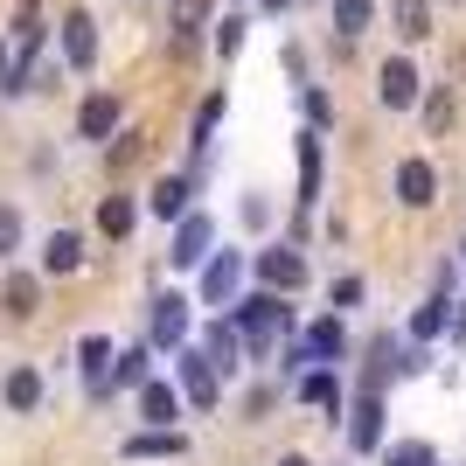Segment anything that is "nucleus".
Instances as JSON below:
<instances>
[{
    "instance_id": "5701e85b",
    "label": "nucleus",
    "mask_w": 466,
    "mask_h": 466,
    "mask_svg": "<svg viewBox=\"0 0 466 466\" xmlns=\"http://www.w3.org/2000/svg\"><path fill=\"white\" fill-rule=\"evenodd\" d=\"M84 265V237L77 230H49V244H42V279H70Z\"/></svg>"
},
{
    "instance_id": "f8f14e48",
    "label": "nucleus",
    "mask_w": 466,
    "mask_h": 466,
    "mask_svg": "<svg viewBox=\"0 0 466 466\" xmlns=\"http://www.w3.org/2000/svg\"><path fill=\"white\" fill-rule=\"evenodd\" d=\"M112 334H84L77 341V370H84V390H91V404H112Z\"/></svg>"
},
{
    "instance_id": "b1692460",
    "label": "nucleus",
    "mask_w": 466,
    "mask_h": 466,
    "mask_svg": "<svg viewBox=\"0 0 466 466\" xmlns=\"http://www.w3.org/2000/svg\"><path fill=\"white\" fill-rule=\"evenodd\" d=\"M223 112H230V97H223V91H209L202 105H195V118H188V154H209V147H216V126H223Z\"/></svg>"
},
{
    "instance_id": "f257e3e1",
    "label": "nucleus",
    "mask_w": 466,
    "mask_h": 466,
    "mask_svg": "<svg viewBox=\"0 0 466 466\" xmlns=\"http://www.w3.org/2000/svg\"><path fill=\"white\" fill-rule=\"evenodd\" d=\"M230 328H237V341H244V362H272V349L292 334V307H286V292H237L230 307Z\"/></svg>"
},
{
    "instance_id": "f03ea898",
    "label": "nucleus",
    "mask_w": 466,
    "mask_h": 466,
    "mask_svg": "<svg viewBox=\"0 0 466 466\" xmlns=\"http://www.w3.org/2000/svg\"><path fill=\"white\" fill-rule=\"evenodd\" d=\"M244 286H251V251H237V244H223V251H209L202 265H195V307L223 313Z\"/></svg>"
},
{
    "instance_id": "a19ab883",
    "label": "nucleus",
    "mask_w": 466,
    "mask_h": 466,
    "mask_svg": "<svg viewBox=\"0 0 466 466\" xmlns=\"http://www.w3.org/2000/svg\"><path fill=\"white\" fill-rule=\"evenodd\" d=\"M258 7H265V15H286V7H292V0H258Z\"/></svg>"
},
{
    "instance_id": "c85d7f7f",
    "label": "nucleus",
    "mask_w": 466,
    "mask_h": 466,
    "mask_svg": "<svg viewBox=\"0 0 466 466\" xmlns=\"http://www.w3.org/2000/svg\"><path fill=\"white\" fill-rule=\"evenodd\" d=\"M328 15H334V35H341V42H355V35H370L376 0H328Z\"/></svg>"
},
{
    "instance_id": "2f4dec72",
    "label": "nucleus",
    "mask_w": 466,
    "mask_h": 466,
    "mask_svg": "<svg viewBox=\"0 0 466 466\" xmlns=\"http://www.w3.org/2000/svg\"><path fill=\"white\" fill-rule=\"evenodd\" d=\"M418 105H425V133H446L452 118H460V112H452V91H446V84H431V91H418Z\"/></svg>"
},
{
    "instance_id": "aec40b11",
    "label": "nucleus",
    "mask_w": 466,
    "mask_h": 466,
    "mask_svg": "<svg viewBox=\"0 0 466 466\" xmlns=\"http://www.w3.org/2000/svg\"><path fill=\"white\" fill-rule=\"evenodd\" d=\"M397 202H404V209H431V202H439V167H431V160H397Z\"/></svg>"
},
{
    "instance_id": "e433bc0d",
    "label": "nucleus",
    "mask_w": 466,
    "mask_h": 466,
    "mask_svg": "<svg viewBox=\"0 0 466 466\" xmlns=\"http://www.w3.org/2000/svg\"><path fill=\"white\" fill-rule=\"evenodd\" d=\"M21 251V209H0V258Z\"/></svg>"
},
{
    "instance_id": "9b49d317",
    "label": "nucleus",
    "mask_w": 466,
    "mask_h": 466,
    "mask_svg": "<svg viewBox=\"0 0 466 466\" xmlns=\"http://www.w3.org/2000/svg\"><path fill=\"white\" fill-rule=\"evenodd\" d=\"M292 341L307 349V362H328V370L349 362V320H341V313H320V320H313L307 334H292Z\"/></svg>"
},
{
    "instance_id": "6e6552de",
    "label": "nucleus",
    "mask_w": 466,
    "mask_h": 466,
    "mask_svg": "<svg viewBox=\"0 0 466 466\" xmlns=\"http://www.w3.org/2000/svg\"><path fill=\"white\" fill-rule=\"evenodd\" d=\"M195 349L209 355V370L223 376V383H230L237 370H244V341H237V328H230V313H209V320H202V328L188 334Z\"/></svg>"
},
{
    "instance_id": "412c9836",
    "label": "nucleus",
    "mask_w": 466,
    "mask_h": 466,
    "mask_svg": "<svg viewBox=\"0 0 466 466\" xmlns=\"http://www.w3.org/2000/svg\"><path fill=\"white\" fill-rule=\"evenodd\" d=\"M97 230L112 237V244H126V237L139 230V195H105V202H97Z\"/></svg>"
},
{
    "instance_id": "7c9ffc66",
    "label": "nucleus",
    "mask_w": 466,
    "mask_h": 466,
    "mask_svg": "<svg viewBox=\"0 0 466 466\" xmlns=\"http://www.w3.org/2000/svg\"><path fill=\"white\" fill-rule=\"evenodd\" d=\"M376 452H383V466H439V452H431L425 439H397V446L383 439Z\"/></svg>"
},
{
    "instance_id": "423d86ee",
    "label": "nucleus",
    "mask_w": 466,
    "mask_h": 466,
    "mask_svg": "<svg viewBox=\"0 0 466 466\" xmlns=\"http://www.w3.org/2000/svg\"><path fill=\"white\" fill-rule=\"evenodd\" d=\"M209 251H216V216L209 209H188V216L167 223V265H175V272H195Z\"/></svg>"
},
{
    "instance_id": "cd10ccee",
    "label": "nucleus",
    "mask_w": 466,
    "mask_h": 466,
    "mask_svg": "<svg viewBox=\"0 0 466 466\" xmlns=\"http://www.w3.org/2000/svg\"><path fill=\"white\" fill-rule=\"evenodd\" d=\"M390 355H397V334H370V341H362V383L355 390H383L390 383Z\"/></svg>"
},
{
    "instance_id": "20e7f679",
    "label": "nucleus",
    "mask_w": 466,
    "mask_h": 466,
    "mask_svg": "<svg viewBox=\"0 0 466 466\" xmlns=\"http://www.w3.org/2000/svg\"><path fill=\"white\" fill-rule=\"evenodd\" d=\"M167 362H175V390H181V404H188V410H216V404H223V376L209 370V355L195 349V341H181Z\"/></svg>"
},
{
    "instance_id": "473e14b6",
    "label": "nucleus",
    "mask_w": 466,
    "mask_h": 466,
    "mask_svg": "<svg viewBox=\"0 0 466 466\" xmlns=\"http://www.w3.org/2000/svg\"><path fill=\"white\" fill-rule=\"evenodd\" d=\"M209 28H216V56H237V49H244V35H251V21H244V15H223V21H209Z\"/></svg>"
},
{
    "instance_id": "a878e982",
    "label": "nucleus",
    "mask_w": 466,
    "mask_h": 466,
    "mask_svg": "<svg viewBox=\"0 0 466 466\" xmlns=\"http://www.w3.org/2000/svg\"><path fill=\"white\" fill-rule=\"evenodd\" d=\"M147 376H154V349H147V341H133V349L112 355V397L118 390H139Z\"/></svg>"
},
{
    "instance_id": "4c0bfd02",
    "label": "nucleus",
    "mask_w": 466,
    "mask_h": 466,
    "mask_svg": "<svg viewBox=\"0 0 466 466\" xmlns=\"http://www.w3.org/2000/svg\"><path fill=\"white\" fill-rule=\"evenodd\" d=\"M0 97H21V70H15V49L0 42Z\"/></svg>"
},
{
    "instance_id": "58836bf2",
    "label": "nucleus",
    "mask_w": 466,
    "mask_h": 466,
    "mask_svg": "<svg viewBox=\"0 0 466 466\" xmlns=\"http://www.w3.org/2000/svg\"><path fill=\"white\" fill-rule=\"evenodd\" d=\"M279 404V390L272 383H265V390H251V397H244V410H251V418H265V410H272Z\"/></svg>"
},
{
    "instance_id": "79ce46f5",
    "label": "nucleus",
    "mask_w": 466,
    "mask_h": 466,
    "mask_svg": "<svg viewBox=\"0 0 466 466\" xmlns=\"http://www.w3.org/2000/svg\"><path fill=\"white\" fill-rule=\"evenodd\" d=\"M446 7H460V0H446Z\"/></svg>"
},
{
    "instance_id": "c756f323",
    "label": "nucleus",
    "mask_w": 466,
    "mask_h": 466,
    "mask_svg": "<svg viewBox=\"0 0 466 466\" xmlns=\"http://www.w3.org/2000/svg\"><path fill=\"white\" fill-rule=\"evenodd\" d=\"M390 21L404 42H425L431 35V0H390Z\"/></svg>"
},
{
    "instance_id": "72a5a7b5",
    "label": "nucleus",
    "mask_w": 466,
    "mask_h": 466,
    "mask_svg": "<svg viewBox=\"0 0 466 466\" xmlns=\"http://www.w3.org/2000/svg\"><path fill=\"white\" fill-rule=\"evenodd\" d=\"M237 223H244L251 237H265L272 230V202H265V195H244V202H237Z\"/></svg>"
},
{
    "instance_id": "c9c22d12",
    "label": "nucleus",
    "mask_w": 466,
    "mask_h": 466,
    "mask_svg": "<svg viewBox=\"0 0 466 466\" xmlns=\"http://www.w3.org/2000/svg\"><path fill=\"white\" fill-rule=\"evenodd\" d=\"M355 299H362V279H355V272H341V279H334V292H328V307H334V313H349Z\"/></svg>"
},
{
    "instance_id": "2eb2a0df",
    "label": "nucleus",
    "mask_w": 466,
    "mask_h": 466,
    "mask_svg": "<svg viewBox=\"0 0 466 466\" xmlns=\"http://www.w3.org/2000/svg\"><path fill=\"white\" fill-rule=\"evenodd\" d=\"M118 126H126V105H118L112 91H91V97L77 105V139H91V147H105Z\"/></svg>"
},
{
    "instance_id": "4468645a",
    "label": "nucleus",
    "mask_w": 466,
    "mask_h": 466,
    "mask_svg": "<svg viewBox=\"0 0 466 466\" xmlns=\"http://www.w3.org/2000/svg\"><path fill=\"white\" fill-rule=\"evenodd\" d=\"M118 460H188V439L175 425H139V431H126Z\"/></svg>"
},
{
    "instance_id": "393cba45",
    "label": "nucleus",
    "mask_w": 466,
    "mask_h": 466,
    "mask_svg": "<svg viewBox=\"0 0 466 466\" xmlns=\"http://www.w3.org/2000/svg\"><path fill=\"white\" fill-rule=\"evenodd\" d=\"M0 307L15 313V320H28L42 307V272H7L0 279Z\"/></svg>"
},
{
    "instance_id": "7ed1b4c3",
    "label": "nucleus",
    "mask_w": 466,
    "mask_h": 466,
    "mask_svg": "<svg viewBox=\"0 0 466 466\" xmlns=\"http://www.w3.org/2000/svg\"><path fill=\"white\" fill-rule=\"evenodd\" d=\"M188 334H195V299L188 292H154V307H147V349L175 355Z\"/></svg>"
},
{
    "instance_id": "ddd939ff",
    "label": "nucleus",
    "mask_w": 466,
    "mask_h": 466,
    "mask_svg": "<svg viewBox=\"0 0 466 466\" xmlns=\"http://www.w3.org/2000/svg\"><path fill=\"white\" fill-rule=\"evenodd\" d=\"M418 91H425L418 63H410V56H383V70H376V97H383L390 112H410V105H418Z\"/></svg>"
},
{
    "instance_id": "ea45409f",
    "label": "nucleus",
    "mask_w": 466,
    "mask_h": 466,
    "mask_svg": "<svg viewBox=\"0 0 466 466\" xmlns=\"http://www.w3.org/2000/svg\"><path fill=\"white\" fill-rule=\"evenodd\" d=\"M279 466H313V460H307V452H279Z\"/></svg>"
},
{
    "instance_id": "9d476101",
    "label": "nucleus",
    "mask_w": 466,
    "mask_h": 466,
    "mask_svg": "<svg viewBox=\"0 0 466 466\" xmlns=\"http://www.w3.org/2000/svg\"><path fill=\"white\" fill-rule=\"evenodd\" d=\"M292 397L313 410H328V425L341 418V404H349V390H341V370H328V362H313V370L292 376Z\"/></svg>"
},
{
    "instance_id": "39448f33",
    "label": "nucleus",
    "mask_w": 466,
    "mask_h": 466,
    "mask_svg": "<svg viewBox=\"0 0 466 466\" xmlns=\"http://www.w3.org/2000/svg\"><path fill=\"white\" fill-rule=\"evenodd\" d=\"M251 279H258L265 292H286V299H292V292H307L313 272H307V251L286 237V244H265V251H251Z\"/></svg>"
},
{
    "instance_id": "bb28decb",
    "label": "nucleus",
    "mask_w": 466,
    "mask_h": 466,
    "mask_svg": "<svg viewBox=\"0 0 466 466\" xmlns=\"http://www.w3.org/2000/svg\"><path fill=\"white\" fill-rule=\"evenodd\" d=\"M446 328H452V292H431L425 307L410 313V341H425V349H431V341H439Z\"/></svg>"
},
{
    "instance_id": "1a4fd4ad",
    "label": "nucleus",
    "mask_w": 466,
    "mask_h": 466,
    "mask_svg": "<svg viewBox=\"0 0 466 466\" xmlns=\"http://www.w3.org/2000/svg\"><path fill=\"white\" fill-rule=\"evenodd\" d=\"M320 195H328V139L307 126V133H299V195H292V202H299V216L320 209Z\"/></svg>"
},
{
    "instance_id": "f704fd0d",
    "label": "nucleus",
    "mask_w": 466,
    "mask_h": 466,
    "mask_svg": "<svg viewBox=\"0 0 466 466\" xmlns=\"http://www.w3.org/2000/svg\"><path fill=\"white\" fill-rule=\"evenodd\" d=\"M299 91H307V126H313V133H328V126H334V97L320 91V84H299Z\"/></svg>"
},
{
    "instance_id": "0eeeda50",
    "label": "nucleus",
    "mask_w": 466,
    "mask_h": 466,
    "mask_svg": "<svg viewBox=\"0 0 466 466\" xmlns=\"http://www.w3.org/2000/svg\"><path fill=\"white\" fill-rule=\"evenodd\" d=\"M341 431H349V452H376L390 439L383 431V390H355L341 404Z\"/></svg>"
},
{
    "instance_id": "4be33fe9",
    "label": "nucleus",
    "mask_w": 466,
    "mask_h": 466,
    "mask_svg": "<svg viewBox=\"0 0 466 466\" xmlns=\"http://www.w3.org/2000/svg\"><path fill=\"white\" fill-rule=\"evenodd\" d=\"M167 28H175V56H188L195 35L209 28V0H167Z\"/></svg>"
},
{
    "instance_id": "f3484780",
    "label": "nucleus",
    "mask_w": 466,
    "mask_h": 466,
    "mask_svg": "<svg viewBox=\"0 0 466 466\" xmlns=\"http://www.w3.org/2000/svg\"><path fill=\"white\" fill-rule=\"evenodd\" d=\"M195 209V181L188 175H160L154 188H147V202H139V216H154V223H175V216Z\"/></svg>"
},
{
    "instance_id": "6ab92c4d",
    "label": "nucleus",
    "mask_w": 466,
    "mask_h": 466,
    "mask_svg": "<svg viewBox=\"0 0 466 466\" xmlns=\"http://www.w3.org/2000/svg\"><path fill=\"white\" fill-rule=\"evenodd\" d=\"M42 397H49V383H42V370H35V362H15V370L0 376V404L15 410V418L42 410Z\"/></svg>"
},
{
    "instance_id": "dca6fc26",
    "label": "nucleus",
    "mask_w": 466,
    "mask_h": 466,
    "mask_svg": "<svg viewBox=\"0 0 466 466\" xmlns=\"http://www.w3.org/2000/svg\"><path fill=\"white\" fill-rule=\"evenodd\" d=\"M133 404H139V425H175L181 410V390H175V376H147V383L133 390Z\"/></svg>"
},
{
    "instance_id": "a211bd4d",
    "label": "nucleus",
    "mask_w": 466,
    "mask_h": 466,
    "mask_svg": "<svg viewBox=\"0 0 466 466\" xmlns=\"http://www.w3.org/2000/svg\"><path fill=\"white\" fill-rule=\"evenodd\" d=\"M63 70H97V21L84 7L63 15Z\"/></svg>"
}]
</instances>
